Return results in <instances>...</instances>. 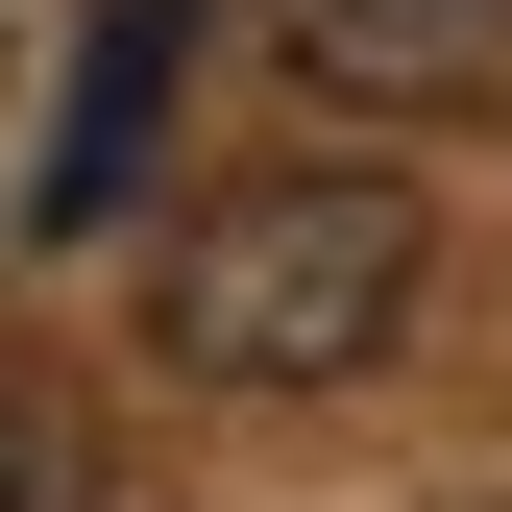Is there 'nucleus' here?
<instances>
[{
  "label": "nucleus",
  "instance_id": "nucleus-1",
  "mask_svg": "<svg viewBox=\"0 0 512 512\" xmlns=\"http://www.w3.org/2000/svg\"><path fill=\"white\" fill-rule=\"evenodd\" d=\"M415 317H439V196H415V171H366V147L220 171V196L147 244V366H171V391H244V415L366 391Z\"/></svg>",
  "mask_w": 512,
  "mask_h": 512
},
{
  "label": "nucleus",
  "instance_id": "nucleus-2",
  "mask_svg": "<svg viewBox=\"0 0 512 512\" xmlns=\"http://www.w3.org/2000/svg\"><path fill=\"white\" fill-rule=\"evenodd\" d=\"M293 49V98H366V122H512V0H244Z\"/></svg>",
  "mask_w": 512,
  "mask_h": 512
},
{
  "label": "nucleus",
  "instance_id": "nucleus-3",
  "mask_svg": "<svg viewBox=\"0 0 512 512\" xmlns=\"http://www.w3.org/2000/svg\"><path fill=\"white\" fill-rule=\"evenodd\" d=\"M171 74H196V0H98V25H74V98H49V171H25V220H122V196H147V147H171Z\"/></svg>",
  "mask_w": 512,
  "mask_h": 512
},
{
  "label": "nucleus",
  "instance_id": "nucleus-4",
  "mask_svg": "<svg viewBox=\"0 0 512 512\" xmlns=\"http://www.w3.org/2000/svg\"><path fill=\"white\" fill-rule=\"evenodd\" d=\"M0 512H98V415L49 366H0Z\"/></svg>",
  "mask_w": 512,
  "mask_h": 512
}]
</instances>
